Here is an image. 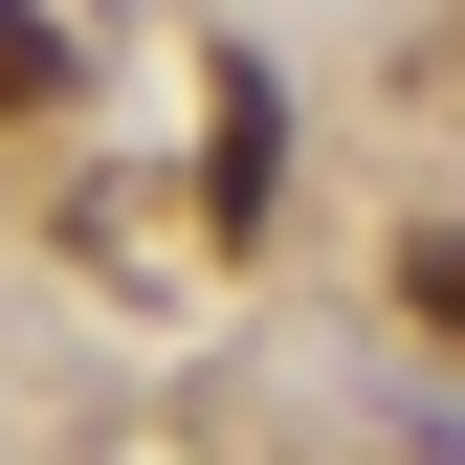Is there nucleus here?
<instances>
[{
  "label": "nucleus",
  "mask_w": 465,
  "mask_h": 465,
  "mask_svg": "<svg viewBox=\"0 0 465 465\" xmlns=\"http://www.w3.org/2000/svg\"><path fill=\"white\" fill-rule=\"evenodd\" d=\"M67 89V23H45V0H0V111H45Z\"/></svg>",
  "instance_id": "2"
},
{
  "label": "nucleus",
  "mask_w": 465,
  "mask_h": 465,
  "mask_svg": "<svg viewBox=\"0 0 465 465\" xmlns=\"http://www.w3.org/2000/svg\"><path fill=\"white\" fill-rule=\"evenodd\" d=\"M399 311H421L443 355H465V222H421V244H399Z\"/></svg>",
  "instance_id": "1"
}]
</instances>
